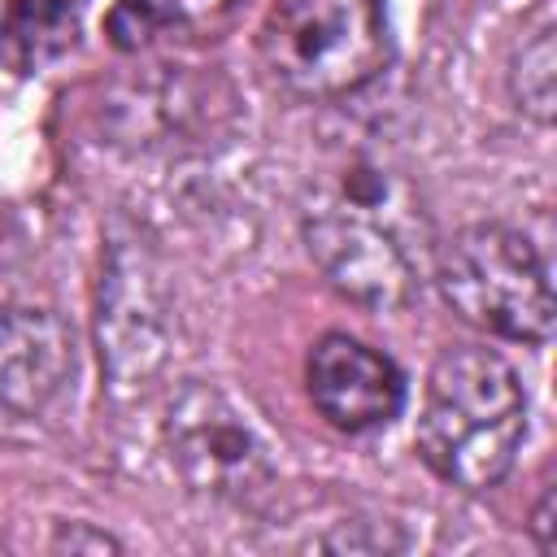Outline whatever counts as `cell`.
<instances>
[{
  "mask_svg": "<svg viewBox=\"0 0 557 557\" xmlns=\"http://www.w3.org/2000/svg\"><path fill=\"white\" fill-rule=\"evenodd\" d=\"M74 44V13L61 0H13L0 22V57L30 74Z\"/></svg>",
  "mask_w": 557,
  "mask_h": 557,
  "instance_id": "8",
  "label": "cell"
},
{
  "mask_svg": "<svg viewBox=\"0 0 557 557\" xmlns=\"http://www.w3.org/2000/svg\"><path fill=\"white\" fill-rule=\"evenodd\" d=\"M74 374V335L48 309H0V413H48Z\"/></svg>",
  "mask_w": 557,
  "mask_h": 557,
  "instance_id": "7",
  "label": "cell"
},
{
  "mask_svg": "<svg viewBox=\"0 0 557 557\" xmlns=\"http://www.w3.org/2000/svg\"><path fill=\"white\" fill-rule=\"evenodd\" d=\"M527 440V392L518 370L479 344H457L435 357L422 409L418 453L453 487H496Z\"/></svg>",
  "mask_w": 557,
  "mask_h": 557,
  "instance_id": "1",
  "label": "cell"
},
{
  "mask_svg": "<svg viewBox=\"0 0 557 557\" xmlns=\"http://www.w3.org/2000/svg\"><path fill=\"white\" fill-rule=\"evenodd\" d=\"M400 183L379 165H348L335 191L305 209V248L326 283L361 309L392 313L413 296V257L400 239Z\"/></svg>",
  "mask_w": 557,
  "mask_h": 557,
  "instance_id": "2",
  "label": "cell"
},
{
  "mask_svg": "<svg viewBox=\"0 0 557 557\" xmlns=\"http://www.w3.org/2000/svg\"><path fill=\"white\" fill-rule=\"evenodd\" d=\"M305 387L313 409L348 435L387 426L405 405V374L396 361L344 331H331L309 348Z\"/></svg>",
  "mask_w": 557,
  "mask_h": 557,
  "instance_id": "6",
  "label": "cell"
},
{
  "mask_svg": "<svg viewBox=\"0 0 557 557\" xmlns=\"http://www.w3.org/2000/svg\"><path fill=\"white\" fill-rule=\"evenodd\" d=\"M174 474L213 500H252L274 483V448L257 418L218 383H187L161 422Z\"/></svg>",
  "mask_w": 557,
  "mask_h": 557,
  "instance_id": "5",
  "label": "cell"
},
{
  "mask_svg": "<svg viewBox=\"0 0 557 557\" xmlns=\"http://www.w3.org/2000/svg\"><path fill=\"white\" fill-rule=\"evenodd\" d=\"M387 57V0H283L261 26L265 70L300 96L357 91Z\"/></svg>",
  "mask_w": 557,
  "mask_h": 557,
  "instance_id": "4",
  "label": "cell"
},
{
  "mask_svg": "<svg viewBox=\"0 0 557 557\" xmlns=\"http://www.w3.org/2000/svg\"><path fill=\"white\" fill-rule=\"evenodd\" d=\"M535 535L544 548H553V487L540 496V509H535Z\"/></svg>",
  "mask_w": 557,
  "mask_h": 557,
  "instance_id": "11",
  "label": "cell"
},
{
  "mask_svg": "<svg viewBox=\"0 0 557 557\" xmlns=\"http://www.w3.org/2000/svg\"><path fill=\"white\" fill-rule=\"evenodd\" d=\"M183 22L178 0H117L104 17V35L113 48L135 52L148 48L152 39H161L165 30H174Z\"/></svg>",
  "mask_w": 557,
  "mask_h": 557,
  "instance_id": "10",
  "label": "cell"
},
{
  "mask_svg": "<svg viewBox=\"0 0 557 557\" xmlns=\"http://www.w3.org/2000/svg\"><path fill=\"white\" fill-rule=\"evenodd\" d=\"M435 283L457 318L470 326L518 339L544 344L557 322L553 278L540 248L500 222H474L457 231L435 261Z\"/></svg>",
  "mask_w": 557,
  "mask_h": 557,
  "instance_id": "3",
  "label": "cell"
},
{
  "mask_svg": "<svg viewBox=\"0 0 557 557\" xmlns=\"http://www.w3.org/2000/svg\"><path fill=\"white\" fill-rule=\"evenodd\" d=\"M509 96H513V104H518L531 122H540V126L553 122V109H557L553 26H540V30L522 44V52L513 57V65H509Z\"/></svg>",
  "mask_w": 557,
  "mask_h": 557,
  "instance_id": "9",
  "label": "cell"
}]
</instances>
